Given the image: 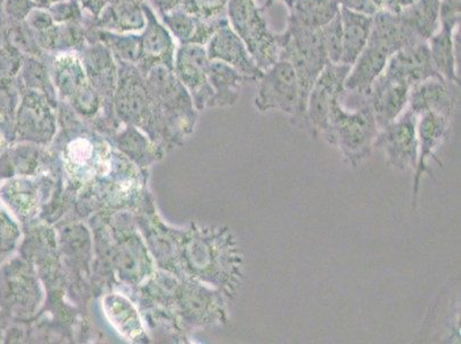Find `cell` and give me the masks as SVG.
Wrapping results in <instances>:
<instances>
[{
    "label": "cell",
    "mask_w": 461,
    "mask_h": 344,
    "mask_svg": "<svg viewBox=\"0 0 461 344\" xmlns=\"http://www.w3.org/2000/svg\"><path fill=\"white\" fill-rule=\"evenodd\" d=\"M254 106L259 113L280 112L301 121L300 89L293 66L279 59L258 78Z\"/></svg>",
    "instance_id": "5"
},
{
    "label": "cell",
    "mask_w": 461,
    "mask_h": 344,
    "mask_svg": "<svg viewBox=\"0 0 461 344\" xmlns=\"http://www.w3.org/2000/svg\"><path fill=\"white\" fill-rule=\"evenodd\" d=\"M46 10L56 23H86V14L79 0H61Z\"/></svg>",
    "instance_id": "30"
},
{
    "label": "cell",
    "mask_w": 461,
    "mask_h": 344,
    "mask_svg": "<svg viewBox=\"0 0 461 344\" xmlns=\"http://www.w3.org/2000/svg\"><path fill=\"white\" fill-rule=\"evenodd\" d=\"M111 0H79L83 11L91 19L98 18L104 7L108 5Z\"/></svg>",
    "instance_id": "34"
},
{
    "label": "cell",
    "mask_w": 461,
    "mask_h": 344,
    "mask_svg": "<svg viewBox=\"0 0 461 344\" xmlns=\"http://www.w3.org/2000/svg\"><path fill=\"white\" fill-rule=\"evenodd\" d=\"M23 54L4 40V43L0 45V79L11 81L18 77L23 67Z\"/></svg>",
    "instance_id": "31"
},
{
    "label": "cell",
    "mask_w": 461,
    "mask_h": 344,
    "mask_svg": "<svg viewBox=\"0 0 461 344\" xmlns=\"http://www.w3.org/2000/svg\"><path fill=\"white\" fill-rule=\"evenodd\" d=\"M375 147L383 149L397 170L416 169L418 161L417 116L409 109L398 119L379 129Z\"/></svg>",
    "instance_id": "8"
},
{
    "label": "cell",
    "mask_w": 461,
    "mask_h": 344,
    "mask_svg": "<svg viewBox=\"0 0 461 344\" xmlns=\"http://www.w3.org/2000/svg\"><path fill=\"white\" fill-rule=\"evenodd\" d=\"M439 2L441 0H414L397 12V15L419 41H427L439 26Z\"/></svg>",
    "instance_id": "23"
},
{
    "label": "cell",
    "mask_w": 461,
    "mask_h": 344,
    "mask_svg": "<svg viewBox=\"0 0 461 344\" xmlns=\"http://www.w3.org/2000/svg\"><path fill=\"white\" fill-rule=\"evenodd\" d=\"M86 23H54L46 31L35 32L37 43L49 54L81 53L87 41Z\"/></svg>",
    "instance_id": "19"
},
{
    "label": "cell",
    "mask_w": 461,
    "mask_h": 344,
    "mask_svg": "<svg viewBox=\"0 0 461 344\" xmlns=\"http://www.w3.org/2000/svg\"><path fill=\"white\" fill-rule=\"evenodd\" d=\"M4 28V40L19 50L23 56L40 59L41 61H48L49 53L41 49L37 43L35 32L29 27L26 21L19 23L5 24Z\"/></svg>",
    "instance_id": "25"
},
{
    "label": "cell",
    "mask_w": 461,
    "mask_h": 344,
    "mask_svg": "<svg viewBox=\"0 0 461 344\" xmlns=\"http://www.w3.org/2000/svg\"><path fill=\"white\" fill-rule=\"evenodd\" d=\"M36 8L33 0H3L2 21L5 24L23 23L29 14Z\"/></svg>",
    "instance_id": "32"
},
{
    "label": "cell",
    "mask_w": 461,
    "mask_h": 344,
    "mask_svg": "<svg viewBox=\"0 0 461 344\" xmlns=\"http://www.w3.org/2000/svg\"><path fill=\"white\" fill-rule=\"evenodd\" d=\"M318 32H320L321 43L324 46L330 64H341L342 24L339 14Z\"/></svg>",
    "instance_id": "28"
},
{
    "label": "cell",
    "mask_w": 461,
    "mask_h": 344,
    "mask_svg": "<svg viewBox=\"0 0 461 344\" xmlns=\"http://www.w3.org/2000/svg\"><path fill=\"white\" fill-rule=\"evenodd\" d=\"M46 64L49 66L54 86L64 98L70 100L83 111H90L95 106L98 94L86 77L78 53L50 54Z\"/></svg>",
    "instance_id": "7"
},
{
    "label": "cell",
    "mask_w": 461,
    "mask_h": 344,
    "mask_svg": "<svg viewBox=\"0 0 461 344\" xmlns=\"http://www.w3.org/2000/svg\"><path fill=\"white\" fill-rule=\"evenodd\" d=\"M458 86L442 77L426 79L411 89L406 109L417 117L423 113L435 112L452 119L458 104Z\"/></svg>",
    "instance_id": "14"
},
{
    "label": "cell",
    "mask_w": 461,
    "mask_h": 344,
    "mask_svg": "<svg viewBox=\"0 0 461 344\" xmlns=\"http://www.w3.org/2000/svg\"><path fill=\"white\" fill-rule=\"evenodd\" d=\"M205 51L209 60L223 62L232 67L244 75L249 82L257 83L262 77L263 70L250 56L244 41L238 36L229 23L217 29L205 45Z\"/></svg>",
    "instance_id": "13"
},
{
    "label": "cell",
    "mask_w": 461,
    "mask_h": 344,
    "mask_svg": "<svg viewBox=\"0 0 461 344\" xmlns=\"http://www.w3.org/2000/svg\"><path fill=\"white\" fill-rule=\"evenodd\" d=\"M26 23L35 32L46 31V29L56 23H54L52 15L50 14V12L46 10V8L39 7L33 8L31 14H29Z\"/></svg>",
    "instance_id": "33"
},
{
    "label": "cell",
    "mask_w": 461,
    "mask_h": 344,
    "mask_svg": "<svg viewBox=\"0 0 461 344\" xmlns=\"http://www.w3.org/2000/svg\"><path fill=\"white\" fill-rule=\"evenodd\" d=\"M94 144L86 138H77L68 145V159L69 167H73L74 174L90 175L92 166L98 167L95 162V153Z\"/></svg>",
    "instance_id": "27"
},
{
    "label": "cell",
    "mask_w": 461,
    "mask_h": 344,
    "mask_svg": "<svg viewBox=\"0 0 461 344\" xmlns=\"http://www.w3.org/2000/svg\"><path fill=\"white\" fill-rule=\"evenodd\" d=\"M411 84L384 69L371 87L367 104H370L379 129L400 117L408 108Z\"/></svg>",
    "instance_id": "12"
},
{
    "label": "cell",
    "mask_w": 461,
    "mask_h": 344,
    "mask_svg": "<svg viewBox=\"0 0 461 344\" xmlns=\"http://www.w3.org/2000/svg\"><path fill=\"white\" fill-rule=\"evenodd\" d=\"M229 0H182L180 8L201 20L212 21L228 18L226 7Z\"/></svg>",
    "instance_id": "29"
},
{
    "label": "cell",
    "mask_w": 461,
    "mask_h": 344,
    "mask_svg": "<svg viewBox=\"0 0 461 344\" xmlns=\"http://www.w3.org/2000/svg\"><path fill=\"white\" fill-rule=\"evenodd\" d=\"M266 12L258 0H229L226 7L230 26L249 49L259 68L266 70L282 56L285 32L272 31Z\"/></svg>",
    "instance_id": "3"
},
{
    "label": "cell",
    "mask_w": 461,
    "mask_h": 344,
    "mask_svg": "<svg viewBox=\"0 0 461 344\" xmlns=\"http://www.w3.org/2000/svg\"><path fill=\"white\" fill-rule=\"evenodd\" d=\"M150 2H152L154 10L157 11L158 16L178 10L182 5V0H150Z\"/></svg>",
    "instance_id": "36"
},
{
    "label": "cell",
    "mask_w": 461,
    "mask_h": 344,
    "mask_svg": "<svg viewBox=\"0 0 461 344\" xmlns=\"http://www.w3.org/2000/svg\"><path fill=\"white\" fill-rule=\"evenodd\" d=\"M148 0H111L98 18L86 15L87 27L117 33L140 32L146 26L142 4Z\"/></svg>",
    "instance_id": "16"
},
{
    "label": "cell",
    "mask_w": 461,
    "mask_h": 344,
    "mask_svg": "<svg viewBox=\"0 0 461 344\" xmlns=\"http://www.w3.org/2000/svg\"><path fill=\"white\" fill-rule=\"evenodd\" d=\"M208 64L205 46L179 45L176 50L174 73L200 108L211 106L213 96L208 79Z\"/></svg>",
    "instance_id": "10"
},
{
    "label": "cell",
    "mask_w": 461,
    "mask_h": 344,
    "mask_svg": "<svg viewBox=\"0 0 461 344\" xmlns=\"http://www.w3.org/2000/svg\"><path fill=\"white\" fill-rule=\"evenodd\" d=\"M342 24V65L353 66L370 37L373 15L339 8Z\"/></svg>",
    "instance_id": "18"
},
{
    "label": "cell",
    "mask_w": 461,
    "mask_h": 344,
    "mask_svg": "<svg viewBox=\"0 0 461 344\" xmlns=\"http://www.w3.org/2000/svg\"><path fill=\"white\" fill-rule=\"evenodd\" d=\"M146 16V26L140 32V53L136 65L142 74L148 75L155 67L163 66L174 70L175 54L177 46L167 28L158 18L157 12L148 2L142 4Z\"/></svg>",
    "instance_id": "9"
},
{
    "label": "cell",
    "mask_w": 461,
    "mask_h": 344,
    "mask_svg": "<svg viewBox=\"0 0 461 344\" xmlns=\"http://www.w3.org/2000/svg\"><path fill=\"white\" fill-rule=\"evenodd\" d=\"M104 308L109 321L125 338L136 339L142 333L140 316L132 304L123 296H107L104 301Z\"/></svg>",
    "instance_id": "24"
},
{
    "label": "cell",
    "mask_w": 461,
    "mask_h": 344,
    "mask_svg": "<svg viewBox=\"0 0 461 344\" xmlns=\"http://www.w3.org/2000/svg\"><path fill=\"white\" fill-rule=\"evenodd\" d=\"M339 6L350 8V10L362 12L368 15H375L376 11L372 6L370 0H338Z\"/></svg>",
    "instance_id": "35"
},
{
    "label": "cell",
    "mask_w": 461,
    "mask_h": 344,
    "mask_svg": "<svg viewBox=\"0 0 461 344\" xmlns=\"http://www.w3.org/2000/svg\"><path fill=\"white\" fill-rule=\"evenodd\" d=\"M349 71L350 66L329 62L313 84L305 108L304 123L312 130L314 137L325 140L329 132L330 109L345 94V82Z\"/></svg>",
    "instance_id": "6"
},
{
    "label": "cell",
    "mask_w": 461,
    "mask_h": 344,
    "mask_svg": "<svg viewBox=\"0 0 461 344\" xmlns=\"http://www.w3.org/2000/svg\"><path fill=\"white\" fill-rule=\"evenodd\" d=\"M420 41L402 23L400 16L381 11L373 15L370 37L357 60L350 67L345 82V94L353 95L360 104H367L371 87L383 74L393 54Z\"/></svg>",
    "instance_id": "1"
},
{
    "label": "cell",
    "mask_w": 461,
    "mask_h": 344,
    "mask_svg": "<svg viewBox=\"0 0 461 344\" xmlns=\"http://www.w3.org/2000/svg\"><path fill=\"white\" fill-rule=\"evenodd\" d=\"M59 2H61V0H33V3H35L36 7L39 8H49Z\"/></svg>",
    "instance_id": "38"
},
{
    "label": "cell",
    "mask_w": 461,
    "mask_h": 344,
    "mask_svg": "<svg viewBox=\"0 0 461 344\" xmlns=\"http://www.w3.org/2000/svg\"><path fill=\"white\" fill-rule=\"evenodd\" d=\"M79 54L86 77L96 94L106 96L114 95L119 78V66L111 50L99 41L86 45Z\"/></svg>",
    "instance_id": "15"
},
{
    "label": "cell",
    "mask_w": 461,
    "mask_h": 344,
    "mask_svg": "<svg viewBox=\"0 0 461 344\" xmlns=\"http://www.w3.org/2000/svg\"><path fill=\"white\" fill-rule=\"evenodd\" d=\"M451 129V117L439 113L427 112L417 117L418 161L413 179L412 208H417L422 176L433 175L429 167L430 158H436V150L447 140Z\"/></svg>",
    "instance_id": "11"
},
{
    "label": "cell",
    "mask_w": 461,
    "mask_h": 344,
    "mask_svg": "<svg viewBox=\"0 0 461 344\" xmlns=\"http://www.w3.org/2000/svg\"><path fill=\"white\" fill-rule=\"evenodd\" d=\"M179 45H207L217 29L229 23L228 18L205 21L184 12L182 8L158 16Z\"/></svg>",
    "instance_id": "17"
},
{
    "label": "cell",
    "mask_w": 461,
    "mask_h": 344,
    "mask_svg": "<svg viewBox=\"0 0 461 344\" xmlns=\"http://www.w3.org/2000/svg\"><path fill=\"white\" fill-rule=\"evenodd\" d=\"M19 81L23 82L29 89L40 90L49 96L56 94L49 66L40 59L23 56Z\"/></svg>",
    "instance_id": "26"
},
{
    "label": "cell",
    "mask_w": 461,
    "mask_h": 344,
    "mask_svg": "<svg viewBox=\"0 0 461 344\" xmlns=\"http://www.w3.org/2000/svg\"><path fill=\"white\" fill-rule=\"evenodd\" d=\"M456 32L458 29L438 26V32L427 41V45L436 71L446 81L460 86L456 52Z\"/></svg>",
    "instance_id": "20"
},
{
    "label": "cell",
    "mask_w": 461,
    "mask_h": 344,
    "mask_svg": "<svg viewBox=\"0 0 461 344\" xmlns=\"http://www.w3.org/2000/svg\"><path fill=\"white\" fill-rule=\"evenodd\" d=\"M378 132L370 104L348 109L339 99L330 109L329 132L324 140L338 147L347 162L357 167L370 157Z\"/></svg>",
    "instance_id": "2"
},
{
    "label": "cell",
    "mask_w": 461,
    "mask_h": 344,
    "mask_svg": "<svg viewBox=\"0 0 461 344\" xmlns=\"http://www.w3.org/2000/svg\"><path fill=\"white\" fill-rule=\"evenodd\" d=\"M285 35L286 40L280 59L287 60L295 70L300 89L301 121L304 122L310 91L329 64V59L320 32L310 31L287 21Z\"/></svg>",
    "instance_id": "4"
},
{
    "label": "cell",
    "mask_w": 461,
    "mask_h": 344,
    "mask_svg": "<svg viewBox=\"0 0 461 344\" xmlns=\"http://www.w3.org/2000/svg\"><path fill=\"white\" fill-rule=\"evenodd\" d=\"M208 79L212 87L213 96L211 106H230L238 102L241 86L247 78L236 69L220 61L208 64Z\"/></svg>",
    "instance_id": "22"
},
{
    "label": "cell",
    "mask_w": 461,
    "mask_h": 344,
    "mask_svg": "<svg viewBox=\"0 0 461 344\" xmlns=\"http://www.w3.org/2000/svg\"><path fill=\"white\" fill-rule=\"evenodd\" d=\"M338 0H292L287 7L289 23L320 31L339 14Z\"/></svg>",
    "instance_id": "21"
},
{
    "label": "cell",
    "mask_w": 461,
    "mask_h": 344,
    "mask_svg": "<svg viewBox=\"0 0 461 344\" xmlns=\"http://www.w3.org/2000/svg\"><path fill=\"white\" fill-rule=\"evenodd\" d=\"M284 4L285 6L288 7L291 5L292 0H264V3L262 4V8L264 11H267V8H270L271 6H274L275 4Z\"/></svg>",
    "instance_id": "37"
}]
</instances>
